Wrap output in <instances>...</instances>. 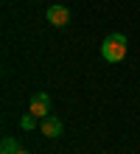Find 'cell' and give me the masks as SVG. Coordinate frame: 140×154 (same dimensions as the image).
<instances>
[{"instance_id": "1", "label": "cell", "mask_w": 140, "mask_h": 154, "mask_svg": "<svg viewBox=\"0 0 140 154\" xmlns=\"http://www.w3.org/2000/svg\"><path fill=\"white\" fill-rule=\"evenodd\" d=\"M126 51H129V42L123 34H109V37L104 39V45H101V56H104L107 62H123L126 59Z\"/></svg>"}, {"instance_id": "2", "label": "cell", "mask_w": 140, "mask_h": 154, "mask_svg": "<svg viewBox=\"0 0 140 154\" xmlns=\"http://www.w3.org/2000/svg\"><path fill=\"white\" fill-rule=\"evenodd\" d=\"M28 112L36 115L39 121H42V118H48V115H51V95H48V93H36V95H31Z\"/></svg>"}, {"instance_id": "3", "label": "cell", "mask_w": 140, "mask_h": 154, "mask_svg": "<svg viewBox=\"0 0 140 154\" xmlns=\"http://www.w3.org/2000/svg\"><path fill=\"white\" fill-rule=\"evenodd\" d=\"M39 129H42V134H45V137H62V132H64V126H62V121H59V118H53V115H48V118H42V123H39Z\"/></svg>"}, {"instance_id": "4", "label": "cell", "mask_w": 140, "mask_h": 154, "mask_svg": "<svg viewBox=\"0 0 140 154\" xmlns=\"http://www.w3.org/2000/svg\"><path fill=\"white\" fill-rule=\"evenodd\" d=\"M48 23L56 25V28H64V25L70 23V11L64 6H51L48 8Z\"/></svg>"}, {"instance_id": "5", "label": "cell", "mask_w": 140, "mask_h": 154, "mask_svg": "<svg viewBox=\"0 0 140 154\" xmlns=\"http://www.w3.org/2000/svg\"><path fill=\"white\" fill-rule=\"evenodd\" d=\"M17 149H20V143L14 137H3V143H0V154H17Z\"/></svg>"}, {"instance_id": "6", "label": "cell", "mask_w": 140, "mask_h": 154, "mask_svg": "<svg viewBox=\"0 0 140 154\" xmlns=\"http://www.w3.org/2000/svg\"><path fill=\"white\" fill-rule=\"evenodd\" d=\"M34 126H36V115L25 112V115H23V129H34Z\"/></svg>"}, {"instance_id": "7", "label": "cell", "mask_w": 140, "mask_h": 154, "mask_svg": "<svg viewBox=\"0 0 140 154\" xmlns=\"http://www.w3.org/2000/svg\"><path fill=\"white\" fill-rule=\"evenodd\" d=\"M17 154H31V151H25V149H17Z\"/></svg>"}]
</instances>
